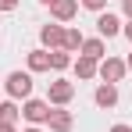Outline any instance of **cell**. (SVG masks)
I'll return each mask as SVG.
<instances>
[{"label":"cell","instance_id":"cell-1","mask_svg":"<svg viewBox=\"0 0 132 132\" xmlns=\"http://www.w3.org/2000/svg\"><path fill=\"white\" fill-rule=\"evenodd\" d=\"M4 89H7L11 100H29L32 96V71H11Z\"/></svg>","mask_w":132,"mask_h":132},{"label":"cell","instance_id":"cell-2","mask_svg":"<svg viewBox=\"0 0 132 132\" xmlns=\"http://www.w3.org/2000/svg\"><path fill=\"white\" fill-rule=\"evenodd\" d=\"M125 71H129V68H125L121 57H104V61L96 64V75H100L104 82H111V86H118V82L125 79Z\"/></svg>","mask_w":132,"mask_h":132},{"label":"cell","instance_id":"cell-3","mask_svg":"<svg viewBox=\"0 0 132 132\" xmlns=\"http://www.w3.org/2000/svg\"><path fill=\"white\" fill-rule=\"evenodd\" d=\"M71 96H75V82H68V79H54V82H50V93H46V104L64 107V104H71Z\"/></svg>","mask_w":132,"mask_h":132},{"label":"cell","instance_id":"cell-4","mask_svg":"<svg viewBox=\"0 0 132 132\" xmlns=\"http://www.w3.org/2000/svg\"><path fill=\"white\" fill-rule=\"evenodd\" d=\"M22 118H25V121H32V125H46V118H50V104L29 96V100L22 104Z\"/></svg>","mask_w":132,"mask_h":132},{"label":"cell","instance_id":"cell-5","mask_svg":"<svg viewBox=\"0 0 132 132\" xmlns=\"http://www.w3.org/2000/svg\"><path fill=\"white\" fill-rule=\"evenodd\" d=\"M96 32H100V39H111V36H118V32H121V18H118V14H111V11L96 14Z\"/></svg>","mask_w":132,"mask_h":132},{"label":"cell","instance_id":"cell-6","mask_svg":"<svg viewBox=\"0 0 132 132\" xmlns=\"http://www.w3.org/2000/svg\"><path fill=\"white\" fill-rule=\"evenodd\" d=\"M46 125H50V132H71L75 118H71V111H64V107H50V118H46Z\"/></svg>","mask_w":132,"mask_h":132},{"label":"cell","instance_id":"cell-7","mask_svg":"<svg viewBox=\"0 0 132 132\" xmlns=\"http://www.w3.org/2000/svg\"><path fill=\"white\" fill-rule=\"evenodd\" d=\"M93 104H96V107H104V111H111L114 104H118V86L100 82V86H96V93H93Z\"/></svg>","mask_w":132,"mask_h":132},{"label":"cell","instance_id":"cell-8","mask_svg":"<svg viewBox=\"0 0 132 132\" xmlns=\"http://www.w3.org/2000/svg\"><path fill=\"white\" fill-rule=\"evenodd\" d=\"M39 39H43V50H61L64 29H61V25H43V29H39Z\"/></svg>","mask_w":132,"mask_h":132},{"label":"cell","instance_id":"cell-9","mask_svg":"<svg viewBox=\"0 0 132 132\" xmlns=\"http://www.w3.org/2000/svg\"><path fill=\"white\" fill-rule=\"evenodd\" d=\"M79 57H89V61H96V64H100V61L107 57V43H104L100 36H96V39H82V50H79Z\"/></svg>","mask_w":132,"mask_h":132},{"label":"cell","instance_id":"cell-10","mask_svg":"<svg viewBox=\"0 0 132 132\" xmlns=\"http://www.w3.org/2000/svg\"><path fill=\"white\" fill-rule=\"evenodd\" d=\"M75 11H79V0H54V4H50V14H54L57 22H71Z\"/></svg>","mask_w":132,"mask_h":132},{"label":"cell","instance_id":"cell-11","mask_svg":"<svg viewBox=\"0 0 132 132\" xmlns=\"http://www.w3.org/2000/svg\"><path fill=\"white\" fill-rule=\"evenodd\" d=\"M71 71H75L82 82H89V79H96V61H89V57H75V61H71Z\"/></svg>","mask_w":132,"mask_h":132},{"label":"cell","instance_id":"cell-12","mask_svg":"<svg viewBox=\"0 0 132 132\" xmlns=\"http://www.w3.org/2000/svg\"><path fill=\"white\" fill-rule=\"evenodd\" d=\"M29 71H50V50H29Z\"/></svg>","mask_w":132,"mask_h":132},{"label":"cell","instance_id":"cell-13","mask_svg":"<svg viewBox=\"0 0 132 132\" xmlns=\"http://www.w3.org/2000/svg\"><path fill=\"white\" fill-rule=\"evenodd\" d=\"M18 114H22V107L14 100H0V125H14Z\"/></svg>","mask_w":132,"mask_h":132},{"label":"cell","instance_id":"cell-14","mask_svg":"<svg viewBox=\"0 0 132 132\" xmlns=\"http://www.w3.org/2000/svg\"><path fill=\"white\" fill-rule=\"evenodd\" d=\"M82 39H86V36H82L79 29H64V43H61V50H68V54H71V50H82Z\"/></svg>","mask_w":132,"mask_h":132},{"label":"cell","instance_id":"cell-15","mask_svg":"<svg viewBox=\"0 0 132 132\" xmlns=\"http://www.w3.org/2000/svg\"><path fill=\"white\" fill-rule=\"evenodd\" d=\"M50 68H54V71L71 68V54H68V50H50Z\"/></svg>","mask_w":132,"mask_h":132},{"label":"cell","instance_id":"cell-16","mask_svg":"<svg viewBox=\"0 0 132 132\" xmlns=\"http://www.w3.org/2000/svg\"><path fill=\"white\" fill-rule=\"evenodd\" d=\"M82 7L96 11V14H104V11H107V0H82Z\"/></svg>","mask_w":132,"mask_h":132},{"label":"cell","instance_id":"cell-17","mask_svg":"<svg viewBox=\"0 0 132 132\" xmlns=\"http://www.w3.org/2000/svg\"><path fill=\"white\" fill-rule=\"evenodd\" d=\"M18 4H22V0H0V11H14Z\"/></svg>","mask_w":132,"mask_h":132},{"label":"cell","instance_id":"cell-18","mask_svg":"<svg viewBox=\"0 0 132 132\" xmlns=\"http://www.w3.org/2000/svg\"><path fill=\"white\" fill-rule=\"evenodd\" d=\"M121 11H125V18L132 22V0H121Z\"/></svg>","mask_w":132,"mask_h":132},{"label":"cell","instance_id":"cell-19","mask_svg":"<svg viewBox=\"0 0 132 132\" xmlns=\"http://www.w3.org/2000/svg\"><path fill=\"white\" fill-rule=\"evenodd\" d=\"M121 32H125V39L132 43V22H129V25H121Z\"/></svg>","mask_w":132,"mask_h":132},{"label":"cell","instance_id":"cell-20","mask_svg":"<svg viewBox=\"0 0 132 132\" xmlns=\"http://www.w3.org/2000/svg\"><path fill=\"white\" fill-rule=\"evenodd\" d=\"M111 132H132L129 125H111Z\"/></svg>","mask_w":132,"mask_h":132},{"label":"cell","instance_id":"cell-21","mask_svg":"<svg viewBox=\"0 0 132 132\" xmlns=\"http://www.w3.org/2000/svg\"><path fill=\"white\" fill-rule=\"evenodd\" d=\"M0 132H18V129H14V125H0Z\"/></svg>","mask_w":132,"mask_h":132},{"label":"cell","instance_id":"cell-22","mask_svg":"<svg viewBox=\"0 0 132 132\" xmlns=\"http://www.w3.org/2000/svg\"><path fill=\"white\" fill-rule=\"evenodd\" d=\"M22 132H43V129H36V125H32V129H22Z\"/></svg>","mask_w":132,"mask_h":132},{"label":"cell","instance_id":"cell-23","mask_svg":"<svg viewBox=\"0 0 132 132\" xmlns=\"http://www.w3.org/2000/svg\"><path fill=\"white\" fill-rule=\"evenodd\" d=\"M125 68H129V71H132V54H129V61H125Z\"/></svg>","mask_w":132,"mask_h":132},{"label":"cell","instance_id":"cell-24","mask_svg":"<svg viewBox=\"0 0 132 132\" xmlns=\"http://www.w3.org/2000/svg\"><path fill=\"white\" fill-rule=\"evenodd\" d=\"M39 4H46V7H50V4H54V0H39Z\"/></svg>","mask_w":132,"mask_h":132}]
</instances>
